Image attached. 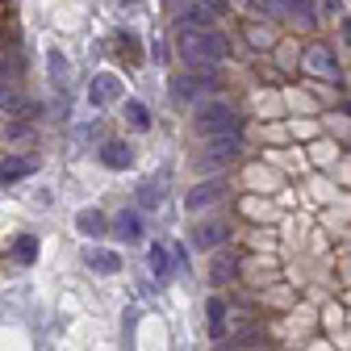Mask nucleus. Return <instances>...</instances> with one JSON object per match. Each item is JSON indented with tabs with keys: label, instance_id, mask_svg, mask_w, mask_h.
<instances>
[{
	"label": "nucleus",
	"instance_id": "obj_9",
	"mask_svg": "<svg viewBox=\"0 0 351 351\" xmlns=\"http://www.w3.org/2000/svg\"><path fill=\"white\" fill-rule=\"evenodd\" d=\"M113 230H117V239H125V243H138V239H143V217H138L134 209H121V213L113 217Z\"/></svg>",
	"mask_w": 351,
	"mask_h": 351
},
{
	"label": "nucleus",
	"instance_id": "obj_13",
	"mask_svg": "<svg viewBox=\"0 0 351 351\" xmlns=\"http://www.w3.org/2000/svg\"><path fill=\"white\" fill-rule=\"evenodd\" d=\"M75 226H80V234H88V239H101V234L109 230V222H105V213H101V209H80Z\"/></svg>",
	"mask_w": 351,
	"mask_h": 351
},
{
	"label": "nucleus",
	"instance_id": "obj_14",
	"mask_svg": "<svg viewBox=\"0 0 351 351\" xmlns=\"http://www.w3.org/2000/svg\"><path fill=\"white\" fill-rule=\"evenodd\" d=\"M117 75H97L93 80V93H88V101L93 105H109V101H117Z\"/></svg>",
	"mask_w": 351,
	"mask_h": 351
},
{
	"label": "nucleus",
	"instance_id": "obj_20",
	"mask_svg": "<svg viewBox=\"0 0 351 351\" xmlns=\"http://www.w3.org/2000/svg\"><path fill=\"white\" fill-rule=\"evenodd\" d=\"M310 67H314V71H330V75H335V55H330V51H322V47H314V51H310Z\"/></svg>",
	"mask_w": 351,
	"mask_h": 351
},
{
	"label": "nucleus",
	"instance_id": "obj_3",
	"mask_svg": "<svg viewBox=\"0 0 351 351\" xmlns=\"http://www.w3.org/2000/svg\"><path fill=\"white\" fill-rule=\"evenodd\" d=\"M259 13L268 17H301V21H314V0H255Z\"/></svg>",
	"mask_w": 351,
	"mask_h": 351
},
{
	"label": "nucleus",
	"instance_id": "obj_11",
	"mask_svg": "<svg viewBox=\"0 0 351 351\" xmlns=\"http://www.w3.org/2000/svg\"><path fill=\"white\" fill-rule=\"evenodd\" d=\"M209 276H213V285H226V280H234V276H239V255H234V251L213 255V268H209Z\"/></svg>",
	"mask_w": 351,
	"mask_h": 351
},
{
	"label": "nucleus",
	"instance_id": "obj_8",
	"mask_svg": "<svg viewBox=\"0 0 351 351\" xmlns=\"http://www.w3.org/2000/svg\"><path fill=\"white\" fill-rule=\"evenodd\" d=\"M209 84H213V71H197V75H180L171 88H176V101H193L197 93H205Z\"/></svg>",
	"mask_w": 351,
	"mask_h": 351
},
{
	"label": "nucleus",
	"instance_id": "obj_1",
	"mask_svg": "<svg viewBox=\"0 0 351 351\" xmlns=\"http://www.w3.org/2000/svg\"><path fill=\"white\" fill-rule=\"evenodd\" d=\"M226 55H230V47L217 29H184L180 34V59L193 71H213Z\"/></svg>",
	"mask_w": 351,
	"mask_h": 351
},
{
	"label": "nucleus",
	"instance_id": "obj_24",
	"mask_svg": "<svg viewBox=\"0 0 351 351\" xmlns=\"http://www.w3.org/2000/svg\"><path fill=\"white\" fill-rule=\"evenodd\" d=\"M343 34H347V42H351V21H343Z\"/></svg>",
	"mask_w": 351,
	"mask_h": 351
},
{
	"label": "nucleus",
	"instance_id": "obj_7",
	"mask_svg": "<svg viewBox=\"0 0 351 351\" xmlns=\"http://www.w3.org/2000/svg\"><path fill=\"white\" fill-rule=\"evenodd\" d=\"M222 197H226V184H222V180H205V184H197V189L189 193V201H184V205L197 213V209H209L213 201H222Z\"/></svg>",
	"mask_w": 351,
	"mask_h": 351
},
{
	"label": "nucleus",
	"instance_id": "obj_6",
	"mask_svg": "<svg viewBox=\"0 0 351 351\" xmlns=\"http://www.w3.org/2000/svg\"><path fill=\"white\" fill-rule=\"evenodd\" d=\"M226 239H230V222H205V226H197L193 247H197V251H217Z\"/></svg>",
	"mask_w": 351,
	"mask_h": 351
},
{
	"label": "nucleus",
	"instance_id": "obj_19",
	"mask_svg": "<svg viewBox=\"0 0 351 351\" xmlns=\"http://www.w3.org/2000/svg\"><path fill=\"white\" fill-rule=\"evenodd\" d=\"M163 197H167V189H159V180H151V184H143V193H138V201H143V209H159V205H163Z\"/></svg>",
	"mask_w": 351,
	"mask_h": 351
},
{
	"label": "nucleus",
	"instance_id": "obj_4",
	"mask_svg": "<svg viewBox=\"0 0 351 351\" xmlns=\"http://www.w3.org/2000/svg\"><path fill=\"white\" fill-rule=\"evenodd\" d=\"M239 155H243L239 134H234V138H209V147H205V155H201V167H226V163H234Z\"/></svg>",
	"mask_w": 351,
	"mask_h": 351
},
{
	"label": "nucleus",
	"instance_id": "obj_21",
	"mask_svg": "<svg viewBox=\"0 0 351 351\" xmlns=\"http://www.w3.org/2000/svg\"><path fill=\"white\" fill-rule=\"evenodd\" d=\"M25 101H21V93L13 84H0V109H21Z\"/></svg>",
	"mask_w": 351,
	"mask_h": 351
},
{
	"label": "nucleus",
	"instance_id": "obj_15",
	"mask_svg": "<svg viewBox=\"0 0 351 351\" xmlns=\"http://www.w3.org/2000/svg\"><path fill=\"white\" fill-rule=\"evenodd\" d=\"M13 259L17 263H34L38 259V239L34 234H17L13 239Z\"/></svg>",
	"mask_w": 351,
	"mask_h": 351
},
{
	"label": "nucleus",
	"instance_id": "obj_10",
	"mask_svg": "<svg viewBox=\"0 0 351 351\" xmlns=\"http://www.w3.org/2000/svg\"><path fill=\"white\" fill-rule=\"evenodd\" d=\"M101 163H105L109 171H125L130 163H134V151H130L125 143H105V151H101Z\"/></svg>",
	"mask_w": 351,
	"mask_h": 351
},
{
	"label": "nucleus",
	"instance_id": "obj_18",
	"mask_svg": "<svg viewBox=\"0 0 351 351\" xmlns=\"http://www.w3.org/2000/svg\"><path fill=\"white\" fill-rule=\"evenodd\" d=\"M209 330H213V339H222V335H226V305L217 301V297L209 301Z\"/></svg>",
	"mask_w": 351,
	"mask_h": 351
},
{
	"label": "nucleus",
	"instance_id": "obj_23",
	"mask_svg": "<svg viewBox=\"0 0 351 351\" xmlns=\"http://www.w3.org/2000/svg\"><path fill=\"white\" fill-rule=\"evenodd\" d=\"M205 5H209L213 13H222V9H226V0H205Z\"/></svg>",
	"mask_w": 351,
	"mask_h": 351
},
{
	"label": "nucleus",
	"instance_id": "obj_12",
	"mask_svg": "<svg viewBox=\"0 0 351 351\" xmlns=\"http://www.w3.org/2000/svg\"><path fill=\"white\" fill-rule=\"evenodd\" d=\"M84 263H88V268H93L97 276H113V272H121V255H113V251H88Z\"/></svg>",
	"mask_w": 351,
	"mask_h": 351
},
{
	"label": "nucleus",
	"instance_id": "obj_16",
	"mask_svg": "<svg viewBox=\"0 0 351 351\" xmlns=\"http://www.w3.org/2000/svg\"><path fill=\"white\" fill-rule=\"evenodd\" d=\"M125 121L134 125V130H151V113L143 101H125Z\"/></svg>",
	"mask_w": 351,
	"mask_h": 351
},
{
	"label": "nucleus",
	"instance_id": "obj_22",
	"mask_svg": "<svg viewBox=\"0 0 351 351\" xmlns=\"http://www.w3.org/2000/svg\"><path fill=\"white\" fill-rule=\"evenodd\" d=\"M63 75H67V63H63V59H59V55H51V80H55V84H59V80H63Z\"/></svg>",
	"mask_w": 351,
	"mask_h": 351
},
{
	"label": "nucleus",
	"instance_id": "obj_17",
	"mask_svg": "<svg viewBox=\"0 0 351 351\" xmlns=\"http://www.w3.org/2000/svg\"><path fill=\"white\" fill-rule=\"evenodd\" d=\"M151 272H155V276H163V280H167V272H171V251H167L163 243H155V247H151Z\"/></svg>",
	"mask_w": 351,
	"mask_h": 351
},
{
	"label": "nucleus",
	"instance_id": "obj_5",
	"mask_svg": "<svg viewBox=\"0 0 351 351\" xmlns=\"http://www.w3.org/2000/svg\"><path fill=\"white\" fill-rule=\"evenodd\" d=\"M34 171H38V159H29V155H9L5 163H0V189L25 180V176H34Z\"/></svg>",
	"mask_w": 351,
	"mask_h": 351
},
{
	"label": "nucleus",
	"instance_id": "obj_2",
	"mask_svg": "<svg viewBox=\"0 0 351 351\" xmlns=\"http://www.w3.org/2000/svg\"><path fill=\"white\" fill-rule=\"evenodd\" d=\"M197 134L209 143V138H234L243 134V117L234 105L226 101H209V105H197Z\"/></svg>",
	"mask_w": 351,
	"mask_h": 351
}]
</instances>
